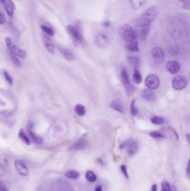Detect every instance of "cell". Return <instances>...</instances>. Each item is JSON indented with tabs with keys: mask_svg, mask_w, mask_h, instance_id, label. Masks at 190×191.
Wrapping results in <instances>:
<instances>
[{
	"mask_svg": "<svg viewBox=\"0 0 190 191\" xmlns=\"http://www.w3.org/2000/svg\"><path fill=\"white\" fill-rule=\"evenodd\" d=\"M157 15L156 6H151L145 10V12L140 17L134 20V25L139 28H145L150 26Z\"/></svg>",
	"mask_w": 190,
	"mask_h": 191,
	"instance_id": "cell-1",
	"label": "cell"
},
{
	"mask_svg": "<svg viewBox=\"0 0 190 191\" xmlns=\"http://www.w3.org/2000/svg\"><path fill=\"white\" fill-rule=\"evenodd\" d=\"M119 34L123 40L128 42L136 40L137 37L135 29L128 24H124L120 28Z\"/></svg>",
	"mask_w": 190,
	"mask_h": 191,
	"instance_id": "cell-2",
	"label": "cell"
},
{
	"mask_svg": "<svg viewBox=\"0 0 190 191\" xmlns=\"http://www.w3.org/2000/svg\"><path fill=\"white\" fill-rule=\"evenodd\" d=\"M80 26L79 23L76 24V25H69L67 27V31L74 42L76 44H82L84 42V39L80 31Z\"/></svg>",
	"mask_w": 190,
	"mask_h": 191,
	"instance_id": "cell-3",
	"label": "cell"
},
{
	"mask_svg": "<svg viewBox=\"0 0 190 191\" xmlns=\"http://www.w3.org/2000/svg\"><path fill=\"white\" fill-rule=\"evenodd\" d=\"M5 42H6L7 48L8 49V51L11 52V53L14 54L15 56L20 57L21 58H25L26 56L25 51L22 50L20 48L17 47L10 38L6 37Z\"/></svg>",
	"mask_w": 190,
	"mask_h": 191,
	"instance_id": "cell-4",
	"label": "cell"
},
{
	"mask_svg": "<svg viewBox=\"0 0 190 191\" xmlns=\"http://www.w3.org/2000/svg\"><path fill=\"white\" fill-rule=\"evenodd\" d=\"M121 79L122 81L123 85L126 89V93L129 96H131L135 92L136 88L131 83L129 76L127 70L123 68L121 70Z\"/></svg>",
	"mask_w": 190,
	"mask_h": 191,
	"instance_id": "cell-5",
	"label": "cell"
},
{
	"mask_svg": "<svg viewBox=\"0 0 190 191\" xmlns=\"http://www.w3.org/2000/svg\"><path fill=\"white\" fill-rule=\"evenodd\" d=\"M188 80L186 77L179 75L173 78L172 81V85L175 90L179 91L184 90L187 86Z\"/></svg>",
	"mask_w": 190,
	"mask_h": 191,
	"instance_id": "cell-6",
	"label": "cell"
},
{
	"mask_svg": "<svg viewBox=\"0 0 190 191\" xmlns=\"http://www.w3.org/2000/svg\"><path fill=\"white\" fill-rule=\"evenodd\" d=\"M145 84L148 88L156 90L158 88L160 84L159 78L155 74H149L145 78Z\"/></svg>",
	"mask_w": 190,
	"mask_h": 191,
	"instance_id": "cell-7",
	"label": "cell"
},
{
	"mask_svg": "<svg viewBox=\"0 0 190 191\" xmlns=\"http://www.w3.org/2000/svg\"><path fill=\"white\" fill-rule=\"evenodd\" d=\"M151 54L153 59L157 63H162L165 60V52L162 48L155 47L151 51Z\"/></svg>",
	"mask_w": 190,
	"mask_h": 191,
	"instance_id": "cell-8",
	"label": "cell"
},
{
	"mask_svg": "<svg viewBox=\"0 0 190 191\" xmlns=\"http://www.w3.org/2000/svg\"><path fill=\"white\" fill-rule=\"evenodd\" d=\"M1 3L5 8L6 12L10 17H12L14 13V10L16 9V6L14 2L12 0H0Z\"/></svg>",
	"mask_w": 190,
	"mask_h": 191,
	"instance_id": "cell-9",
	"label": "cell"
},
{
	"mask_svg": "<svg viewBox=\"0 0 190 191\" xmlns=\"http://www.w3.org/2000/svg\"><path fill=\"white\" fill-rule=\"evenodd\" d=\"M166 69L167 70L172 74H176L179 73L181 69V65L179 62L174 60L168 61L166 64Z\"/></svg>",
	"mask_w": 190,
	"mask_h": 191,
	"instance_id": "cell-10",
	"label": "cell"
},
{
	"mask_svg": "<svg viewBox=\"0 0 190 191\" xmlns=\"http://www.w3.org/2000/svg\"><path fill=\"white\" fill-rule=\"evenodd\" d=\"M15 165L19 174L23 176L28 175L29 174L28 169L23 161L20 160H16L15 162Z\"/></svg>",
	"mask_w": 190,
	"mask_h": 191,
	"instance_id": "cell-11",
	"label": "cell"
},
{
	"mask_svg": "<svg viewBox=\"0 0 190 191\" xmlns=\"http://www.w3.org/2000/svg\"><path fill=\"white\" fill-rule=\"evenodd\" d=\"M109 106L113 110L120 113H125V107L119 99H115L109 103Z\"/></svg>",
	"mask_w": 190,
	"mask_h": 191,
	"instance_id": "cell-12",
	"label": "cell"
},
{
	"mask_svg": "<svg viewBox=\"0 0 190 191\" xmlns=\"http://www.w3.org/2000/svg\"><path fill=\"white\" fill-rule=\"evenodd\" d=\"M95 43L101 48H105L108 44V39L106 35L103 33L98 34L95 39Z\"/></svg>",
	"mask_w": 190,
	"mask_h": 191,
	"instance_id": "cell-13",
	"label": "cell"
},
{
	"mask_svg": "<svg viewBox=\"0 0 190 191\" xmlns=\"http://www.w3.org/2000/svg\"><path fill=\"white\" fill-rule=\"evenodd\" d=\"M43 41H44V43L45 47L46 48V49L48 50V51L52 54H54V53H55V47H54V45L53 42L50 38L46 35H43Z\"/></svg>",
	"mask_w": 190,
	"mask_h": 191,
	"instance_id": "cell-14",
	"label": "cell"
},
{
	"mask_svg": "<svg viewBox=\"0 0 190 191\" xmlns=\"http://www.w3.org/2000/svg\"><path fill=\"white\" fill-rule=\"evenodd\" d=\"M58 50L60 52V53L62 54L63 56L65 58L69 60H73L75 59V56L73 54L72 51H69V49H67V48H64L61 46H58Z\"/></svg>",
	"mask_w": 190,
	"mask_h": 191,
	"instance_id": "cell-15",
	"label": "cell"
},
{
	"mask_svg": "<svg viewBox=\"0 0 190 191\" xmlns=\"http://www.w3.org/2000/svg\"><path fill=\"white\" fill-rule=\"evenodd\" d=\"M141 96L143 99L148 101H152L155 99L154 93L150 89H144L141 91Z\"/></svg>",
	"mask_w": 190,
	"mask_h": 191,
	"instance_id": "cell-16",
	"label": "cell"
},
{
	"mask_svg": "<svg viewBox=\"0 0 190 191\" xmlns=\"http://www.w3.org/2000/svg\"><path fill=\"white\" fill-rule=\"evenodd\" d=\"M127 59L130 67L134 70H138L140 67V58L137 56H128Z\"/></svg>",
	"mask_w": 190,
	"mask_h": 191,
	"instance_id": "cell-17",
	"label": "cell"
},
{
	"mask_svg": "<svg viewBox=\"0 0 190 191\" xmlns=\"http://www.w3.org/2000/svg\"><path fill=\"white\" fill-rule=\"evenodd\" d=\"M127 152L129 155H133L137 152L138 144L136 141H128L127 145Z\"/></svg>",
	"mask_w": 190,
	"mask_h": 191,
	"instance_id": "cell-18",
	"label": "cell"
},
{
	"mask_svg": "<svg viewBox=\"0 0 190 191\" xmlns=\"http://www.w3.org/2000/svg\"><path fill=\"white\" fill-rule=\"evenodd\" d=\"M87 141L81 139L76 141L75 143L73 144L71 146V149L74 150H83L87 148Z\"/></svg>",
	"mask_w": 190,
	"mask_h": 191,
	"instance_id": "cell-19",
	"label": "cell"
},
{
	"mask_svg": "<svg viewBox=\"0 0 190 191\" xmlns=\"http://www.w3.org/2000/svg\"><path fill=\"white\" fill-rule=\"evenodd\" d=\"M28 134L32 141L37 144H42V138L39 136L36 135L33 131L31 129V127H29L28 129Z\"/></svg>",
	"mask_w": 190,
	"mask_h": 191,
	"instance_id": "cell-20",
	"label": "cell"
},
{
	"mask_svg": "<svg viewBox=\"0 0 190 191\" xmlns=\"http://www.w3.org/2000/svg\"><path fill=\"white\" fill-rule=\"evenodd\" d=\"M126 49L130 51H138V42L137 40H134L131 42H129L127 44L126 47Z\"/></svg>",
	"mask_w": 190,
	"mask_h": 191,
	"instance_id": "cell-21",
	"label": "cell"
},
{
	"mask_svg": "<svg viewBox=\"0 0 190 191\" xmlns=\"http://www.w3.org/2000/svg\"><path fill=\"white\" fill-rule=\"evenodd\" d=\"M18 136L20 139L21 140L23 141V143L29 145L30 144V139H28V137L27 135L26 134L25 132L24 131V130L23 129H20L19 132V134H18Z\"/></svg>",
	"mask_w": 190,
	"mask_h": 191,
	"instance_id": "cell-22",
	"label": "cell"
},
{
	"mask_svg": "<svg viewBox=\"0 0 190 191\" xmlns=\"http://www.w3.org/2000/svg\"><path fill=\"white\" fill-rule=\"evenodd\" d=\"M145 0H130V4L134 9H140L144 5Z\"/></svg>",
	"mask_w": 190,
	"mask_h": 191,
	"instance_id": "cell-23",
	"label": "cell"
},
{
	"mask_svg": "<svg viewBox=\"0 0 190 191\" xmlns=\"http://www.w3.org/2000/svg\"><path fill=\"white\" fill-rule=\"evenodd\" d=\"M65 176L69 179L76 180L80 176V174L78 171H70L65 173Z\"/></svg>",
	"mask_w": 190,
	"mask_h": 191,
	"instance_id": "cell-24",
	"label": "cell"
},
{
	"mask_svg": "<svg viewBox=\"0 0 190 191\" xmlns=\"http://www.w3.org/2000/svg\"><path fill=\"white\" fill-rule=\"evenodd\" d=\"M150 26L142 28V29L140 30V38L143 41H145L147 39V38L148 37V34L149 33V30H150V28H151Z\"/></svg>",
	"mask_w": 190,
	"mask_h": 191,
	"instance_id": "cell-25",
	"label": "cell"
},
{
	"mask_svg": "<svg viewBox=\"0 0 190 191\" xmlns=\"http://www.w3.org/2000/svg\"><path fill=\"white\" fill-rule=\"evenodd\" d=\"M8 53H9V56L10 57L12 63L17 67H21V63L20 62V60L19 59V58H17V56H15L14 54L11 53L9 51H8Z\"/></svg>",
	"mask_w": 190,
	"mask_h": 191,
	"instance_id": "cell-26",
	"label": "cell"
},
{
	"mask_svg": "<svg viewBox=\"0 0 190 191\" xmlns=\"http://www.w3.org/2000/svg\"><path fill=\"white\" fill-rule=\"evenodd\" d=\"M133 79L134 83H137V84H140L142 81V76L140 73V71L138 70H135L133 76Z\"/></svg>",
	"mask_w": 190,
	"mask_h": 191,
	"instance_id": "cell-27",
	"label": "cell"
},
{
	"mask_svg": "<svg viewBox=\"0 0 190 191\" xmlns=\"http://www.w3.org/2000/svg\"><path fill=\"white\" fill-rule=\"evenodd\" d=\"M75 111L79 116H83L85 114V109L82 104H76L75 107Z\"/></svg>",
	"mask_w": 190,
	"mask_h": 191,
	"instance_id": "cell-28",
	"label": "cell"
},
{
	"mask_svg": "<svg viewBox=\"0 0 190 191\" xmlns=\"http://www.w3.org/2000/svg\"><path fill=\"white\" fill-rule=\"evenodd\" d=\"M85 177L87 180L90 182H94L97 180V177L94 172L91 171H88L85 174Z\"/></svg>",
	"mask_w": 190,
	"mask_h": 191,
	"instance_id": "cell-29",
	"label": "cell"
},
{
	"mask_svg": "<svg viewBox=\"0 0 190 191\" xmlns=\"http://www.w3.org/2000/svg\"><path fill=\"white\" fill-rule=\"evenodd\" d=\"M151 120L154 125H161L165 122V118L161 116H154L151 118Z\"/></svg>",
	"mask_w": 190,
	"mask_h": 191,
	"instance_id": "cell-30",
	"label": "cell"
},
{
	"mask_svg": "<svg viewBox=\"0 0 190 191\" xmlns=\"http://www.w3.org/2000/svg\"><path fill=\"white\" fill-rule=\"evenodd\" d=\"M41 28L42 29V31L45 33L46 34H48V35L51 36V37H53L55 33H54V31L53 29L45 25L41 26Z\"/></svg>",
	"mask_w": 190,
	"mask_h": 191,
	"instance_id": "cell-31",
	"label": "cell"
},
{
	"mask_svg": "<svg viewBox=\"0 0 190 191\" xmlns=\"http://www.w3.org/2000/svg\"><path fill=\"white\" fill-rule=\"evenodd\" d=\"M130 110H131V113L132 115L136 116L138 115V110L136 106V102H135L134 99L132 101Z\"/></svg>",
	"mask_w": 190,
	"mask_h": 191,
	"instance_id": "cell-32",
	"label": "cell"
},
{
	"mask_svg": "<svg viewBox=\"0 0 190 191\" xmlns=\"http://www.w3.org/2000/svg\"><path fill=\"white\" fill-rule=\"evenodd\" d=\"M161 191H171L170 183L166 181H163L161 184Z\"/></svg>",
	"mask_w": 190,
	"mask_h": 191,
	"instance_id": "cell-33",
	"label": "cell"
},
{
	"mask_svg": "<svg viewBox=\"0 0 190 191\" xmlns=\"http://www.w3.org/2000/svg\"><path fill=\"white\" fill-rule=\"evenodd\" d=\"M149 135L152 138H155V139H161V138H166L165 135H163L161 132L158 131H152L149 134Z\"/></svg>",
	"mask_w": 190,
	"mask_h": 191,
	"instance_id": "cell-34",
	"label": "cell"
},
{
	"mask_svg": "<svg viewBox=\"0 0 190 191\" xmlns=\"http://www.w3.org/2000/svg\"><path fill=\"white\" fill-rule=\"evenodd\" d=\"M183 4V8L184 9L190 10V0H178Z\"/></svg>",
	"mask_w": 190,
	"mask_h": 191,
	"instance_id": "cell-35",
	"label": "cell"
},
{
	"mask_svg": "<svg viewBox=\"0 0 190 191\" xmlns=\"http://www.w3.org/2000/svg\"><path fill=\"white\" fill-rule=\"evenodd\" d=\"M3 74H4V77H5V78L6 79V81L8 82L9 84L12 85V83H13V80H12L11 77L7 72H4Z\"/></svg>",
	"mask_w": 190,
	"mask_h": 191,
	"instance_id": "cell-36",
	"label": "cell"
},
{
	"mask_svg": "<svg viewBox=\"0 0 190 191\" xmlns=\"http://www.w3.org/2000/svg\"><path fill=\"white\" fill-rule=\"evenodd\" d=\"M120 169L122 171L124 175L125 176L127 179H129L128 174V172H127V167L125 165H122L120 167Z\"/></svg>",
	"mask_w": 190,
	"mask_h": 191,
	"instance_id": "cell-37",
	"label": "cell"
},
{
	"mask_svg": "<svg viewBox=\"0 0 190 191\" xmlns=\"http://www.w3.org/2000/svg\"><path fill=\"white\" fill-rule=\"evenodd\" d=\"M6 19L5 16L0 12V25H3L6 23Z\"/></svg>",
	"mask_w": 190,
	"mask_h": 191,
	"instance_id": "cell-38",
	"label": "cell"
},
{
	"mask_svg": "<svg viewBox=\"0 0 190 191\" xmlns=\"http://www.w3.org/2000/svg\"><path fill=\"white\" fill-rule=\"evenodd\" d=\"M170 129L172 131V132H173V134H174V135H175V136H176V139L177 140H179V134H178V133L177 132L176 130L174 129L173 128H172V127H170Z\"/></svg>",
	"mask_w": 190,
	"mask_h": 191,
	"instance_id": "cell-39",
	"label": "cell"
},
{
	"mask_svg": "<svg viewBox=\"0 0 190 191\" xmlns=\"http://www.w3.org/2000/svg\"><path fill=\"white\" fill-rule=\"evenodd\" d=\"M186 173H187V176L190 177V161H188L187 164V169H186Z\"/></svg>",
	"mask_w": 190,
	"mask_h": 191,
	"instance_id": "cell-40",
	"label": "cell"
},
{
	"mask_svg": "<svg viewBox=\"0 0 190 191\" xmlns=\"http://www.w3.org/2000/svg\"><path fill=\"white\" fill-rule=\"evenodd\" d=\"M0 191H9V190L6 188L5 185L0 183Z\"/></svg>",
	"mask_w": 190,
	"mask_h": 191,
	"instance_id": "cell-41",
	"label": "cell"
},
{
	"mask_svg": "<svg viewBox=\"0 0 190 191\" xmlns=\"http://www.w3.org/2000/svg\"><path fill=\"white\" fill-rule=\"evenodd\" d=\"M128 142V141H126V142L123 143V144H122L120 145V147H119L120 149H124V148H125L126 146H127V145Z\"/></svg>",
	"mask_w": 190,
	"mask_h": 191,
	"instance_id": "cell-42",
	"label": "cell"
},
{
	"mask_svg": "<svg viewBox=\"0 0 190 191\" xmlns=\"http://www.w3.org/2000/svg\"><path fill=\"white\" fill-rule=\"evenodd\" d=\"M103 25L104 27H108L110 25V21H104L103 23Z\"/></svg>",
	"mask_w": 190,
	"mask_h": 191,
	"instance_id": "cell-43",
	"label": "cell"
},
{
	"mask_svg": "<svg viewBox=\"0 0 190 191\" xmlns=\"http://www.w3.org/2000/svg\"><path fill=\"white\" fill-rule=\"evenodd\" d=\"M152 191H157V184H154L152 187Z\"/></svg>",
	"mask_w": 190,
	"mask_h": 191,
	"instance_id": "cell-44",
	"label": "cell"
},
{
	"mask_svg": "<svg viewBox=\"0 0 190 191\" xmlns=\"http://www.w3.org/2000/svg\"><path fill=\"white\" fill-rule=\"evenodd\" d=\"M95 191H102V187L101 185H99L95 188Z\"/></svg>",
	"mask_w": 190,
	"mask_h": 191,
	"instance_id": "cell-45",
	"label": "cell"
},
{
	"mask_svg": "<svg viewBox=\"0 0 190 191\" xmlns=\"http://www.w3.org/2000/svg\"><path fill=\"white\" fill-rule=\"evenodd\" d=\"M171 191H177L175 185H172V187L171 188Z\"/></svg>",
	"mask_w": 190,
	"mask_h": 191,
	"instance_id": "cell-46",
	"label": "cell"
},
{
	"mask_svg": "<svg viewBox=\"0 0 190 191\" xmlns=\"http://www.w3.org/2000/svg\"><path fill=\"white\" fill-rule=\"evenodd\" d=\"M98 162L101 164H104L103 162V160L101 159H98V160H97Z\"/></svg>",
	"mask_w": 190,
	"mask_h": 191,
	"instance_id": "cell-47",
	"label": "cell"
},
{
	"mask_svg": "<svg viewBox=\"0 0 190 191\" xmlns=\"http://www.w3.org/2000/svg\"><path fill=\"white\" fill-rule=\"evenodd\" d=\"M186 136V138H187V140H188V142H190V135H189V134H187Z\"/></svg>",
	"mask_w": 190,
	"mask_h": 191,
	"instance_id": "cell-48",
	"label": "cell"
}]
</instances>
